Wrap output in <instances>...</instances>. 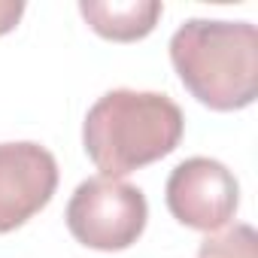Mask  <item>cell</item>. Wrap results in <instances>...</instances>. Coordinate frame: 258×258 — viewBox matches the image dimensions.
I'll list each match as a JSON object with an SVG mask.
<instances>
[{"label": "cell", "instance_id": "1", "mask_svg": "<svg viewBox=\"0 0 258 258\" xmlns=\"http://www.w3.org/2000/svg\"><path fill=\"white\" fill-rule=\"evenodd\" d=\"M185 131L182 109L161 91L112 88L88 109L82 146L100 176L121 179L167 158Z\"/></svg>", "mask_w": 258, "mask_h": 258}, {"label": "cell", "instance_id": "2", "mask_svg": "<svg viewBox=\"0 0 258 258\" xmlns=\"http://www.w3.org/2000/svg\"><path fill=\"white\" fill-rule=\"evenodd\" d=\"M170 61L185 91L216 112L258 97V31L249 22L188 19L170 37Z\"/></svg>", "mask_w": 258, "mask_h": 258}, {"label": "cell", "instance_id": "3", "mask_svg": "<svg viewBox=\"0 0 258 258\" xmlns=\"http://www.w3.org/2000/svg\"><path fill=\"white\" fill-rule=\"evenodd\" d=\"M64 219L82 246L97 252H121L134 246L146 231L149 204L146 195L131 182L91 176L70 195Z\"/></svg>", "mask_w": 258, "mask_h": 258}, {"label": "cell", "instance_id": "4", "mask_svg": "<svg viewBox=\"0 0 258 258\" xmlns=\"http://www.w3.org/2000/svg\"><path fill=\"white\" fill-rule=\"evenodd\" d=\"M164 201L179 225L213 234L234 219L240 207V185L222 161L195 155L173 167L164 185Z\"/></svg>", "mask_w": 258, "mask_h": 258}, {"label": "cell", "instance_id": "5", "mask_svg": "<svg viewBox=\"0 0 258 258\" xmlns=\"http://www.w3.org/2000/svg\"><path fill=\"white\" fill-rule=\"evenodd\" d=\"M58 188L55 155L31 140L0 143V234L34 219Z\"/></svg>", "mask_w": 258, "mask_h": 258}, {"label": "cell", "instance_id": "6", "mask_svg": "<svg viewBox=\"0 0 258 258\" xmlns=\"http://www.w3.org/2000/svg\"><path fill=\"white\" fill-rule=\"evenodd\" d=\"M91 31L112 43H134L155 31L164 7L158 0H79Z\"/></svg>", "mask_w": 258, "mask_h": 258}, {"label": "cell", "instance_id": "7", "mask_svg": "<svg viewBox=\"0 0 258 258\" xmlns=\"http://www.w3.org/2000/svg\"><path fill=\"white\" fill-rule=\"evenodd\" d=\"M198 258H258V237L249 225L225 228L201 243Z\"/></svg>", "mask_w": 258, "mask_h": 258}, {"label": "cell", "instance_id": "8", "mask_svg": "<svg viewBox=\"0 0 258 258\" xmlns=\"http://www.w3.org/2000/svg\"><path fill=\"white\" fill-rule=\"evenodd\" d=\"M22 16H25V4H19V0H0V37L10 34Z\"/></svg>", "mask_w": 258, "mask_h": 258}]
</instances>
